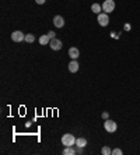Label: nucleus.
I'll list each match as a JSON object with an SVG mask.
<instances>
[{
	"mask_svg": "<svg viewBox=\"0 0 140 155\" xmlns=\"http://www.w3.org/2000/svg\"><path fill=\"white\" fill-rule=\"evenodd\" d=\"M62 144L65 147H73L76 144V138L73 134H65L62 137Z\"/></svg>",
	"mask_w": 140,
	"mask_h": 155,
	"instance_id": "obj_1",
	"label": "nucleus"
},
{
	"mask_svg": "<svg viewBox=\"0 0 140 155\" xmlns=\"http://www.w3.org/2000/svg\"><path fill=\"white\" fill-rule=\"evenodd\" d=\"M115 10V1L113 0H105L102 3V11L104 13H112Z\"/></svg>",
	"mask_w": 140,
	"mask_h": 155,
	"instance_id": "obj_2",
	"label": "nucleus"
},
{
	"mask_svg": "<svg viewBox=\"0 0 140 155\" xmlns=\"http://www.w3.org/2000/svg\"><path fill=\"white\" fill-rule=\"evenodd\" d=\"M104 128H105L108 133H113V131H116L118 126H116V123H115L113 120L107 119V120H105V123H104Z\"/></svg>",
	"mask_w": 140,
	"mask_h": 155,
	"instance_id": "obj_3",
	"label": "nucleus"
},
{
	"mask_svg": "<svg viewBox=\"0 0 140 155\" xmlns=\"http://www.w3.org/2000/svg\"><path fill=\"white\" fill-rule=\"evenodd\" d=\"M97 21H98V24H100L101 27H107V25L109 24V17H108L107 13H100L98 17H97Z\"/></svg>",
	"mask_w": 140,
	"mask_h": 155,
	"instance_id": "obj_4",
	"label": "nucleus"
},
{
	"mask_svg": "<svg viewBox=\"0 0 140 155\" xmlns=\"http://www.w3.org/2000/svg\"><path fill=\"white\" fill-rule=\"evenodd\" d=\"M11 41L13 42H23V41H25V35L21 31H14L11 34Z\"/></svg>",
	"mask_w": 140,
	"mask_h": 155,
	"instance_id": "obj_5",
	"label": "nucleus"
},
{
	"mask_svg": "<svg viewBox=\"0 0 140 155\" xmlns=\"http://www.w3.org/2000/svg\"><path fill=\"white\" fill-rule=\"evenodd\" d=\"M49 46H51V49L52 50H60L62 49V41H59V39H51V42H49Z\"/></svg>",
	"mask_w": 140,
	"mask_h": 155,
	"instance_id": "obj_6",
	"label": "nucleus"
},
{
	"mask_svg": "<svg viewBox=\"0 0 140 155\" xmlns=\"http://www.w3.org/2000/svg\"><path fill=\"white\" fill-rule=\"evenodd\" d=\"M53 25L56 28H63L65 27V18L62 16H55L53 17Z\"/></svg>",
	"mask_w": 140,
	"mask_h": 155,
	"instance_id": "obj_7",
	"label": "nucleus"
},
{
	"mask_svg": "<svg viewBox=\"0 0 140 155\" xmlns=\"http://www.w3.org/2000/svg\"><path fill=\"white\" fill-rule=\"evenodd\" d=\"M79 67H80V66L77 63V60L73 59V60L69 63V71H70V73H77V71H79Z\"/></svg>",
	"mask_w": 140,
	"mask_h": 155,
	"instance_id": "obj_8",
	"label": "nucleus"
},
{
	"mask_svg": "<svg viewBox=\"0 0 140 155\" xmlns=\"http://www.w3.org/2000/svg\"><path fill=\"white\" fill-rule=\"evenodd\" d=\"M76 145L79 147V148H84V147L87 145V140H85L84 137H79V138H76Z\"/></svg>",
	"mask_w": 140,
	"mask_h": 155,
	"instance_id": "obj_9",
	"label": "nucleus"
},
{
	"mask_svg": "<svg viewBox=\"0 0 140 155\" xmlns=\"http://www.w3.org/2000/svg\"><path fill=\"white\" fill-rule=\"evenodd\" d=\"M79 55H80V52H79V49H77V48H70V49H69V56H70V57H72V59H77V57H79Z\"/></svg>",
	"mask_w": 140,
	"mask_h": 155,
	"instance_id": "obj_10",
	"label": "nucleus"
},
{
	"mask_svg": "<svg viewBox=\"0 0 140 155\" xmlns=\"http://www.w3.org/2000/svg\"><path fill=\"white\" fill-rule=\"evenodd\" d=\"M101 10H102V6H101V4H98V3H94L93 6H91V11H93V13H95L97 16L101 13Z\"/></svg>",
	"mask_w": 140,
	"mask_h": 155,
	"instance_id": "obj_11",
	"label": "nucleus"
},
{
	"mask_svg": "<svg viewBox=\"0 0 140 155\" xmlns=\"http://www.w3.org/2000/svg\"><path fill=\"white\" fill-rule=\"evenodd\" d=\"M49 42H51V38L48 37V34L46 35H42V37L39 38V44L41 45H49Z\"/></svg>",
	"mask_w": 140,
	"mask_h": 155,
	"instance_id": "obj_12",
	"label": "nucleus"
},
{
	"mask_svg": "<svg viewBox=\"0 0 140 155\" xmlns=\"http://www.w3.org/2000/svg\"><path fill=\"white\" fill-rule=\"evenodd\" d=\"M63 154L65 155H74L76 151L72 148V147H65V150H63Z\"/></svg>",
	"mask_w": 140,
	"mask_h": 155,
	"instance_id": "obj_13",
	"label": "nucleus"
},
{
	"mask_svg": "<svg viewBox=\"0 0 140 155\" xmlns=\"http://www.w3.org/2000/svg\"><path fill=\"white\" fill-rule=\"evenodd\" d=\"M101 154L102 155H109V154H112V150L108 145H105V147H102V150H101Z\"/></svg>",
	"mask_w": 140,
	"mask_h": 155,
	"instance_id": "obj_14",
	"label": "nucleus"
},
{
	"mask_svg": "<svg viewBox=\"0 0 140 155\" xmlns=\"http://www.w3.org/2000/svg\"><path fill=\"white\" fill-rule=\"evenodd\" d=\"M35 41V37L32 35V34H27L25 35V42H28V44H32Z\"/></svg>",
	"mask_w": 140,
	"mask_h": 155,
	"instance_id": "obj_15",
	"label": "nucleus"
},
{
	"mask_svg": "<svg viewBox=\"0 0 140 155\" xmlns=\"http://www.w3.org/2000/svg\"><path fill=\"white\" fill-rule=\"evenodd\" d=\"M112 154L113 155H122V150L121 148H115V150H112Z\"/></svg>",
	"mask_w": 140,
	"mask_h": 155,
	"instance_id": "obj_16",
	"label": "nucleus"
},
{
	"mask_svg": "<svg viewBox=\"0 0 140 155\" xmlns=\"http://www.w3.org/2000/svg\"><path fill=\"white\" fill-rule=\"evenodd\" d=\"M48 37L51 38V39H53V38H55V32H53V31H49V32H48Z\"/></svg>",
	"mask_w": 140,
	"mask_h": 155,
	"instance_id": "obj_17",
	"label": "nucleus"
},
{
	"mask_svg": "<svg viewBox=\"0 0 140 155\" xmlns=\"http://www.w3.org/2000/svg\"><path fill=\"white\" fill-rule=\"evenodd\" d=\"M102 118L105 119V120H107V119L109 118V115H108V112H104V113H102Z\"/></svg>",
	"mask_w": 140,
	"mask_h": 155,
	"instance_id": "obj_18",
	"label": "nucleus"
},
{
	"mask_svg": "<svg viewBox=\"0 0 140 155\" xmlns=\"http://www.w3.org/2000/svg\"><path fill=\"white\" fill-rule=\"evenodd\" d=\"M125 31H129V29H130V25H129V24H125Z\"/></svg>",
	"mask_w": 140,
	"mask_h": 155,
	"instance_id": "obj_19",
	"label": "nucleus"
},
{
	"mask_svg": "<svg viewBox=\"0 0 140 155\" xmlns=\"http://www.w3.org/2000/svg\"><path fill=\"white\" fill-rule=\"evenodd\" d=\"M35 1H37L38 4H44V3H45L46 0H35Z\"/></svg>",
	"mask_w": 140,
	"mask_h": 155,
	"instance_id": "obj_20",
	"label": "nucleus"
}]
</instances>
